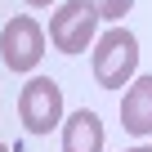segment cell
I'll use <instances>...</instances> for the list:
<instances>
[{"mask_svg":"<svg viewBox=\"0 0 152 152\" xmlns=\"http://www.w3.org/2000/svg\"><path fill=\"white\" fill-rule=\"evenodd\" d=\"M90 67H94V81L99 90H121L134 81L139 72V36L130 27H107L94 49H90Z\"/></svg>","mask_w":152,"mask_h":152,"instance_id":"6da1fadb","label":"cell"},{"mask_svg":"<svg viewBox=\"0 0 152 152\" xmlns=\"http://www.w3.org/2000/svg\"><path fill=\"white\" fill-rule=\"evenodd\" d=\"M121 125L139 139L152 134V72L148 76H134L121 94Z\"/></svg>","mask_w":152,"mask_h":152,"instance_id":"5b68a950","label":"cell"},{"mask_svg":"<svg viewBox=\"0 0 152 152\" xmlns=\"http://www.w3.org/2000/svg\"><path fill=\"white\" fill-rule=\"evenodd\" d=\"M40 54H45V27L36 18H27V14L9 18L5 31H0V58H5V67L9 72H36Z\"/></svg>","mask_w":152,"mask_h":152,"instance_id":"277c9868","label":"cell"},{"mask_svg":"<svg viewBox=\"0 0 152 152\" xmlns=\"http://www.w3.org/2000/svg\"><path fill=\"white\" fill-rule=\"evenodd\" d=\"M125 152H152V148H148V143H139V148H125Z\"/></svg>","mask_w":152,"mask_h":152,"instance_id":"9c48e42d","label":"cell"},{"mask_svg":"<svg viewBox=\"0 0 152 152\" xmlns=\"http://www.w3.org/2000/svg\"><path fill=\"white\" fill-rule=\"evenodd\" d=\"M18 121L27 125V134H49L67 121L63 116V85L54 76H31L18 90Z\"/></svg>","mask_w":152,"mask_h":152,"instance_id":"7a4b0ae2","label":"cell"},{"mask_svg":"<svg viewBox=\"0 0 152 152\" xmlns=\"http://www.w3.org/2000/svg\"><path fill=\"white\" fill-rule=\"evenodd\" d=\"M99 40V14L90 0H63L49 18V45L63 54H85Z\"/></svg>","mask_w":152,"mask_h":152,"instance_id":"3957f363","label":"cell"},{"mask_svg":"<svg viewBox=\"0 0 152 152\" xmlns=\"http://www.w3.org/2000/svg\"><path fill=\"white\" fill-rule=\"evenodd\" d=\"M63 152H103V121L90 107H76L63 121Z\"/></svg>","mask_w":152,"mask_h":152,"instance_id":"8992f818","label":"cell"},{"mask_svg":"<svg viewBox=\"0 0 152 152\" xmlns=\"http://www.w3.org/2000/svg\"><path fill=\"white\" fill-rule=\"evenodd\" d=\"M0 152H9V148H5V143H0Z\"/></svg>","mask_w":152,"mask_h":152,"instance_id":"30bf717a","label":"cell"},{"mask_svg":"<svg viewBox=\"0 0 152 152\" xmlns=\"http://www.w3.org/2000/svg\"><path fill=\"white\" fill-rule=\"evenodd\" d=\"M90 5H94V14H99V18H107L112 27H121V18L134 9V0H90Z\"/></svg>","mask_w":152,"mask_h":152,"instance_id":"52a82bcc","label":"cell"},{"mask_svg":"<svg viewBox=\"0 0 152 152\" xmlns=\"http://www.w3.org/2000/svg\"><path fill=\"white\" fill-rule=\"evenodd\" d=\"M27 5H36V9H45V5H54V0H27Z\"/></svg>","mask_w":152,"mask_h":152,"instance_id":"ba28073f","label":"cell"}]
</instances>
